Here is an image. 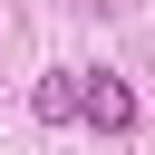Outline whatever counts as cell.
Returning a JSON list of instances; mask_svg holds the SVG:
<instances>
[{
  "label": "cell",
  "mask_w": 155,
  "mask_h": 155,
  "mask_svg": "<svg viewBox=\"0 0 155 155\" xmlns=\"http://www.w3.org/2000/svg\"><path fill=\"white\" fill-rule=\"evenodd\" d=\"M78 116H87L97 136H126V126H136V87H126L116 68H87V78H78Z\"/></svg>",
  "instance_id": "1"
},
{
  "label": "cell",
  "mask_w": 155,
  "mask_h": 155,
  "mask_svg": "<svg viewBox=\"0 0 155 155\" xmlns=\"http://www.w3.org/2000/svg\"><path fill=\"white\" fill-rule=\"evenodd\" d=\"M29 107H39V126H68V116H78V78H68V68H48V78L29 87Z\"/></svg>",
  "instance_id": "2"
}]
</instances>
